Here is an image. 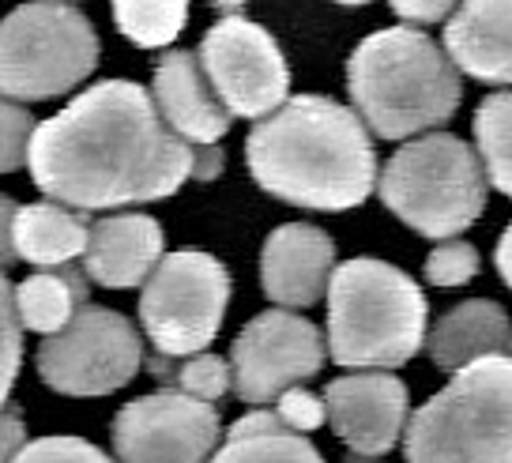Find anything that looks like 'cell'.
<instances>
[{
  "label": "cell",
  "instance_id": "6da1fadb",
  "mask_svg": "<svg viewBox=\"0 0 512 463\" xmlns=\"http://www.w3.org/2000/svg\"><path fill=\"white\" fill-rule=\"evenodd\" d=\"M27 162L49 204L80 215L155 204L192 181V147L162 125L151 91L132 80L95 83L38 121Z\"/></svg>",
  "mask_w": 512,
  "mask_h": 463
},
{
  "label": "cell",
  "instance_id": "7a4b0ae2",
  "mask_svg": "<svg viewBox=\"0 0 512 463\" xmlns=\"http://www.w3.org/2000/svg\"><path fill=\"white\" fill-rule=\"evenodd\" d=\"M249 174L294 208H358L377 185V151L358 113L324 95H294L245 140Z\"/></svg>",
  "mask_w": 512,
  "mask_h": 463
},
{
  "label": "cell",
  "instance_id": "3957f363",
  "mask_svg": "<svg viewBox=\"0 0 512 463\" xmlns=\"http://www.w3.org/2000/svg\"><path fill=\"white\" fill-rule=\"evenodd\" d=\"M347 87L358 121L381 140L426 136L460 110L464 83L445 49L415 27H384L354 46Z\"/></svg>",
  "mask_w": 512,
  "mask_h": 463
},
{
  "label": "cell",
  "instance_id": "277c9868",
  "mask_svg": "<svg viewBox=\"0 0 512 463\" xmlns=\"http://www.w3.org/2000/svg\"><path fill=\"white\" fill-rule=\"evenodd\" d=\"M324 294V351L336 366L354 373H392L422 351L430 302L403 268L377 256H354L332 268Z\"/></svg>",
  "mask_w": 512,
  "mask_h": 463
},
{
  "label": "cell",
  "instance_id": "5b68a950",
  "mask_svg": "<svg viewBox=\"0 0 512 463\" xmlns=\"http://www.w3.org/2000/svg\"><path fill=\"white\" fill-rule=\"evenodd\" d=\"M407 463H512V362L482 358L403 426Z\"/></svg>",
  "mask_w": 512,
  "mask_h": 463
},
{
  "label": "cell",
  "instance_id": "8992f818",
  "mask_svg": "<svg viewBox=\"0 0 512 463\" xmlns=\"http://www.w3.org/2000/svg\"><path fill=\"white\" fill-rule=\"evenodd\" d=\"M486 185L475 147L452 132H426L384 162L373 189L422 238L452 241L486 211Z\"/></svg>",
  "mask_w": 512,
  "mask_h": 463
},
{
  "label": "cell",
  "instance_id": "52a82bcc",
  "mask_svg": "<svg viewBox=\"0 0 512 463\" xmlns=\"http://www.w3.org/2000/svg\"><path fill=\"white\" fill-rule=\"evenodd\" d=\"M98 31L76 4H19L0 19V98L72 95L98 68Z\"/></svg>",
  "mask_w": 512,
  "mask_h": 463
},
{
  "label": "cell",
  "instance_id": "ba28073f",
  "mask_svg": "<svg viewBox=\"0 0 512 463\" xmlns=\"http://www.w3.org/2000/svg\"><path fill=\"white\" fill-rule=\"evenodd\" d=\"M230 302V272L200 249L162 253L140 287V324L162 358L204 354L219 336Z\"/></svg>",
  "mask_w": 512,
  "mask_h": 463
},
{
  "label": "cell",
  "instance_id": "9c48e42d",
  "mask_svg": "<svg viewBox=\"0 0 512 463\" xmlns=\"http://www.w3.org/2000/svg\"><path fill=\"white\" fill-rule=\"evenodd\" d=\"M38 377L76 400H98L125 388L144 366V339L136 324L113 309L87 302L61 332L42 339L34 354Z\"/></svg>",
  "mask_w": 512,
  "mask_h": 463
},
{
  "label": "cell",
  "instance_id": "30bf717a",
  "mask_svg": "<svg viewBox=\"0 0 512 463\" xmlns=\"http://www.w3.org/2000/svg\"><path fill=\"white\" fill-rule=\"evenodd\" d=\"M226 117H268L287 102L290 68L283 49L260 23L245 16L219 19L196 49Z\"/></svg>",
  "mask_w": 512,
  "mask_h": 463
},
{
  "label": "cell",
  "instance_id": "8fae6325",
  "mask_svg": "<svg viewBox=\"0 0 512 463\" xmlns=\"http://www.w3.org/2000/svg\"><path fill=\"white\" fill-rule=\"evenodd\" d=\"M324 354V336L313 320L290 309H268L249 320L230 347V388L253 407L275 403L287 388L317 377Z\"/></svg>",
  "mask_w": 512,
  "mask_h": 463
},
{
  "label": "cell",
  "instance_id": "7c38bea8",
  "mask_svg": "<svg viewBox=\"0 0 512 463\" xmlns=\"http://www.w3.org/2000/svg\"><path fill=\"white\" fill-rule=\"evenodd\" d=\"M219 433L215 403L159 388L113 415V452L121 463H208Z\"/></svg>",
  "mask_w": 512,
  "mask_h": 463
},
{
  "label": "cell",
  "instance_id": "4fadbf2b",
  "mask_svg": "<svg viewBox=\"0 0 512 463\" xmlns=\"http://www.w3.org/2000/svg\"><path fill=\"white\" fill-rule=\"evenodd\" d=\"M320 400L336 437L362 460L384 456L396 445L411 411L407 384L396 373H347L328 384Z\"/></svg>",
  "mask_w": 512,
  "mask_h": 463
},
{
  "label": "cell",
  "instance_id": "5bb4252c",
  "mask_svg": "<svg viewBox=\"0 0 512 463\" xmlns=\"http://www.w3.org/2000/svg\"><path fill=\"white\" fill-rule=\"evenodd\" d=\"M336 268V241L313 223L275 226L260 249V287L279 309H309L324 298Z\"/></svg>",
  "mask_w": 512,
  "mask_h": 463
},
{
  "label": "cell",
  "instance_id": "9a60e30c",
  "mask_svg": "<svg viewBox=\"0 0 512 463\" xmlns=\"http://www.w3.org/2000/svg\"><path fill=\"white\" fill-rule=\"evenodd\" d=\"M155 110L162 125L189 147H211L230 132V117L219 106L208 76L189 49H166L155 64Z\"/></svg>",
  "mask_w": 512,
  "mask_h": 463
},
{
  "label": "cell",
  "instance_id": "2e32d148",
  "mask_svg": "<svg viewBox=\"0 0 512 463\" xmlns=\"http://www.w3.org/2000/svg\"><path fill=\"white\" fill-rule=\"evenodd\" d=\"M159 260L162 226L151 215H102L87 230L83 279H95L98 287L110 290L144 287Z\"/></svg>",
  "mask_w": 512,
  "mask_h": 463
},
{
  "label": "cell",
  "instance_id": "e0dca14e",
  "mask_svg": "<svg viewBox=\"0 0 512 463\" xmlns=\"http://www.w3.org/2000/svg\"><path fill=\"white\" fill-rule=\"evenodd\" d=\"M445 57L497 91L512 80V8L505 0H471L445 19Z\"/></svg>",
  "mask_w": 512,
  "mask_h": 463
},
{
  "label": "cell",
  "instance_id": "ac0fdd59",
  "mask_svg": "<svg viewBox=\"0 0 512 463\" xmlns=\"http://www.w3.org/2000/svg\"><path fill=\"white\" fill-rule=\"evenodd\" d=\"M512 324L505 305L494 298H471L448 309L433 328H426V351L441 373H460L482 358H509Z\"/></svg>",
  "mask_w": 512,
  "mask_h": 463
},
{
  "label": "cell",
  "instance_id": "d6986e66",
  "mask_svg": "<svg viewBox=\"0 0 512 463\" xmlns=\"http://www.w3.org/2000/svg\"><path fill=\"white\" fill-rule=\"evenodd\" d=\"M91 223L80 211L61 208V204H27L16 211L12 226V249L16 260H27L34 268H64L76 256H83Z\"/></svg>",
  "mask_w": 512,
  "mask_h": 463
},
{
  "label": "cell",
  "instance_id": "ffe728a7",
  "mask_svg": "<svg viewBox=\"0 0 512 463\" xmlns=\"http://www.w3.org/2000/svg\"><path fill=\"white\" fill-rule=\"evenodd\" d=\"M208 463H324L317 445L287 430L272 411H253L226 430V445Z\"/></svg>",
  "mask_w": 512,
  "mask_h": 463
},
{
  "label": "cell",
  "instance_id": "44dd1931",
  "mask_svg": "<svg viewBox=\"0 0 512 463\" xmlns=\"http://www.w3.org/2000/svg\"><path fill=\"white\" fill-rule=\"evenodd\" d=\"M12 302H16L19 328H31L38 336H53L76 317L80 305H87V279L72 264L42 268L12 290Z\"/></svg>",
  "mask_w": 512,
  "mask_h": 463
},
{
  "label": "cell",
  "instance_id": "7402d4cb",
  "mask_svg": "<svg viewBox=\"0 0 512 463\" xmlns=\"http://www.w3.org/2000/svg\"><path fill=\"white\" fill-rule=\"evenodd\" d=\"M475 144L486 181L497 192H512V95L501 87L475 110Z\"/></svg>",
  "mask_w": 512,
  "mask_h": 463
},
{
  "label": "cell",
  "instance_id": "603a6c76",
  "mask_svg": "<svg viewBox=\"0 0 512 463\" xmlns=\"http://www.w3.org/2000/svg\"><path fill=\"white\" fill-rule=\"evenodd\" d=\"M147 369L166 381V388H177L181 396H192L200 403H215L230 392V366L219 354H192V358H162L151 354Z\"/></svg>",
  "mask_w": 512,
  "mask_h": 463
},
{
  "label": "cell",
  "instance_id": "cb8c5ba5",
  "mask_svg": "<svg viewBox=\"0 0 512 463\" xmlns=\"http://www.w3.org/2000/svg\"><path fill=\"white\" fill-rule=\"evenodd\" d=\"M113 23L121 27L128 42L144 49L170 46L177 34L189 23V8L185 4H140V0H121L113 4Z\"/></svg>",
  "mask_w": 512,
  "mask_h": 463
},
{
  "label": "cell",
  "instance_id": "d4e9b609",
  "mask_svg": "<svg viewBox=\"0 0 512 463\" xmlns=\"http://www.w3.org/2000/svg\"><path fill=\"white\" fill-rule=\"evenodd\" d=\"M12 283L0 272V407L8 403V392L19 377V362H23V328L16 317V302H12Z\"/></svg>",
  "mask_w": 512,
  "mask_h": 463
},
{
  "label": "cell",
  "instance_id": "484cf974",
  "mask_svg": "<svg viewBox=\"0 0 512 463\" xmlns=\"http://www.w3.org/2000/svg\"><path fill=\"white\" fill-rule=\"evenodd\" d=\"M479 272V249L464 238H452L437 245L426 256V283L433 287H464Z\"/></svg>",
  "mask_w": 512,
  "mask_h": 463
},
{
  "label": "cell",
  "instance_id": "4316f807",
  "mask_svg": "<svg viewBox=\"0 0 512 463\" xmlns=\"http://www.w3.org/2000/svg\"><path fill=\"white\" fill-rule=\"evenodd\" d=\"M34 121L27 106L0 98V174H16L27 162V147L34 136Z\"/></svg>",
  "mask_w": 512,
  "mask_h": 463
},
{
  "label": "cell",
  "instance_id": "83f0119b",
  "mask_svg": "<svg viewBox=\"0 0 512 463\" xmlns=\"http://www.w3.org/2000/svg\"><path fill=\"white\" fill-rule=\"evenodd\" d=\"M12 463H113L102 448L83 437H38L27 441Z\"/></svg>",
  "mask_w": 512,
  "mask_h": 463
},
{
  "label": "cell",
  "instance_id": "f1b7e54d",
  "mask_svg": "<svg viewBox=\"0 0 512 463\" xmlns=\"http://www.w3.org/2000/svg\"><path fill=\"white\" fill-rule=\"evenodd\" d=\"M272 415L287 426V430L294 433H313L320 430L324 422H328V411H324V400L320 396H313V392H305L302 384L298 388H287L283 396H275V407Z\"/></svg>",
  "mask_w": 512,
  "mask_h": 463
},
{
  "label": "cell",
  "instance_id": "f546056e",
  "mask_svg": "<svg viewBox=\"0 0 512 463\" xmlns=\"http://www.w3.org/2000/svg\"><path fill=\"white\" fill-rule=\"evenodd\" d=\"M396 16L403 19V27L422 31V27H430V23H445V19L452 16V4H445V0H426V4L400 0V4H396Z\"/></svg>",
  "mask_w": 512,
  "mask_h": 463
},
{
  "label": "cell",
  "instance_id": "4dcf8cb0",
  "mask_svg": "<svg viewBox=\"0 0 512 463\" xmlns=\"http://www.w3.org/2000/svg\"><path fill=\"white\" fill-rule=\"evenodd\" d=\"M27 445V426L16 407H0V463H12Z\"/></svg>",
  "mask_w": 512,
  "mask_h": 463
},
{
  "label": "cell",
  "instance_id": "1f68e13d",
  "mask_svg": "<svg viewBox=\"0 0 512 463\" xmlns=\"http://www.w3.org/2000/svg\"><path fill=\"white\" fill-rule=\"evenodd\" d=\"M16 211H19L16 200L0 192V272L16 264V249H12V226H16Z\"/></svg>",
  "mask_w": 512,
  "mask_h": 463
},
{
  "label": "cell",
  "instance_id": "d6a6232c",
  "mask_svg": "<svg viewBox=\"0 0 512 463\" xmlns=\"http://www.w3.org/2000/svg\"><path fill=\"white\" fill-rule=\"evenodd\" d=\"M223 166H226V155L219 144L192 147V181H215V177L223 174Z\"/></svg>",
  "mask_w": 512,
  "mask_h": 463
},
{
  "label": "cell",
  "instance_id": "836d02e7",
  "mask_svg": "<svg viewBox=\"0 0 512 463\" xmlns=\"http://www.w3.org/2000/svg\"><path fill=\"white\" fill-rule=\"evenodd\" d=\"M509 245H512V230H505V234H501V241H497V275H501V283H505V287H512V272H509Z\"/></svg>",
  "mask_w": 512,
  "mask_h": 463
},
{
  "label": "cell",
  "instance_id": "e575fe53",
  "mask_svg": "<svg viewBox=\"0 0 512 463\" xmlns=\"http://www.w3.org/2000/svg\"><path fill=\"white\" fill-rule=\"evenodd\" d=\"M343 463H377V460H362V456H347Z\"/></svg>",
  "mask_w": 512,
  "mask_h": 463
}]
</instances>
